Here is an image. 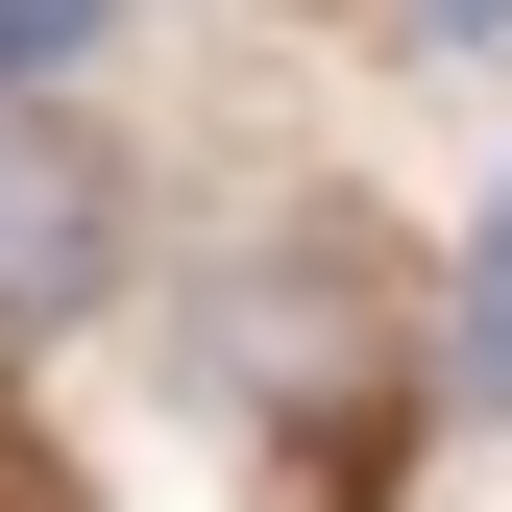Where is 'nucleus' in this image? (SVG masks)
Wrapping results in <instances>:
<instances>
[{"mask_svg": "<svg viewBox=\"0 0 512 512\" xmlns=\"http://www.w3.org/2000/svg\"><path fill=\"white\" fill-rule=\"evenodd\" d=\"M415 49H512V0H415Z\"/></svg>", "mask_w": 512, "mask_h": 512, "instance_id": "3", "label": "nucleus"}, {"mask_svg": "<svg viewBox=\"0 0 512 512\" xmlns=\"http://www.w3.org/2000/svg\"><path fill=\"white\" fill-rule=\"evenodd\" d=\"M98 244H122V196H98V147L0 98V317H74V293H98Z\"/></svg>", "mask_w": 512, "mask_h": 512, "instance_id": "1", "label": "nucleus"}, {"mask_svg": "<svg viewBox=\"0 0 512 512\" xmlns=\"http://www.w3.org/2000/svg\"><path fill=\"white\" fill-rule=\"evenodd\" d=\"M464 391H512V220H488V269H464Z\"/></svg>", "mask_w": 512, "mask_h": 512, "instance_id": "2", "label": "nucleus"}]
</instances>
